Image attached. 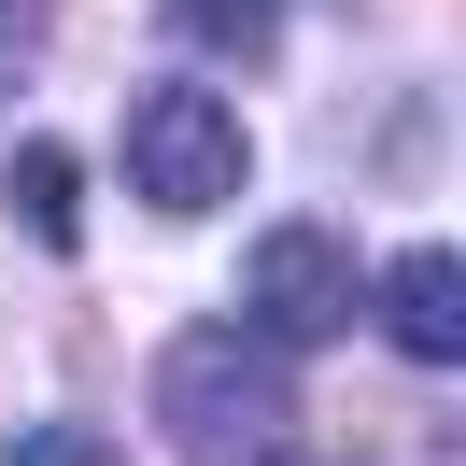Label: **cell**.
Wrapping results in <instances>:
<instances>
[{
	"label": "cell",
	"instance_id": "6da1fadb",
	"mask_svg": "<svg viewBox=\"0 0 466 466\" xmlns=\"http://www.w3.org/2000/svg\"><path fill=\"white\" fill-rule=\"evenodd\" d=\"M156 424L184 466H297V381L240 325H170L156 339Z\"/></svg>",
	"mask_w": 466,
	"mask_h": 466
},
{
	"label": "cell",
	"instance_id": "7a4b0ae2",
	"mask_svg": "<svg viewBox=\"0 0 466 466\" xmlns=\"http://www.w3.org/2000/svg\"><path fill=\"white\" fill-rule=\"evenodd\" d=\"M240 170H255V142H240V114L212 86H156L127 99V184H142L156 212H227Z\"/></svg>",
	"mask_w": 466,
	"mask_h": 466
},
{
	"label": "cell",
	"instance_id": "3957f363",
	"mask_svg": "<svg viewBox=\"0 0 466 466\" xmlns=\"http://www.w3.org/2000/svg\"><path fill=\"white\" fill-rule=\"evenodd\" d=\"M240 325L268 353H311V339H353V240L339 227H268L240 255Z\"/></svg>",
	"mask_w": 466,
	"mask_h": 466
},
{
	"label": "cell",
	"instance_id": "277c9868",
	"mask_svg": "<svg viewBox=\"0 0 466 466\" xmlns=\"http://www.w3.org/2000/svg\"><path fill=\"white\" fill-rule=\"evenodd\" d=\"M381 325H396L410 368H452L466 353V268H452V240H410V255L381 268Z\"/></svg>",
	"mask_w": 466,
	"mask_h": 466
},
{
	"label": "cell",
	"instance_id": "5b68a950",
	"mask_svg": "<svg viewBox=\"0 0 466 466\" xmlns=\"http://www.w3.org/2000/svg\"><path fill=\"white\" fill-rule=\"evenodd\" d=\"M170 43H184V57H240V71H268L283 0H170Z\"/></svg>",
	"mask_w": 466,
	"mask_h": 466
},
{
	"label": "cell",
	"instance_id": "8992f818",
	"mask_svg": "<svg viewBox=\"0 0 466 466\" xmlns=\"http://www.w3.org/2000/svg\"><path fill=\"white\" fill-rule=\"evenodd\" d=\"M0 198H15V227H29L43 255H71V240H86V227H71V198H86V170H71L57 142H29V156H15V184H0Z\"/></svg>",
	"mask_w": 466,
	"mask_h": 466
},
{
	"label": "cell",
	"instance_id": "52a82bcc",
	"mask_svg": "<svg viewBox=\"0 0 466 466\" xmlns=\"http://www.w3.org/2000/svg\"><path fill=\"white\" fill-rule=\"evenodd\" d=\"M0 466H127L99 424H29V438H0Z\"/></svg>",
	"mask_w": 466,
	"mask_h": 466
},
{
	"label": "cell",
	"instance_id": "ba28073f",
	"mask_svg": "<svg viewBox=\"0 0 466 466\" xmlns=\"http://www.w3.org/2000/svg\"><path fill=\"white\" fill-rule=\"evenodd\" d=\"M29 57H43V0H0V99L29 86Z\"/></svg>",
	"mask_w": 466,
	"mask_h": 466
}]
</instances>
